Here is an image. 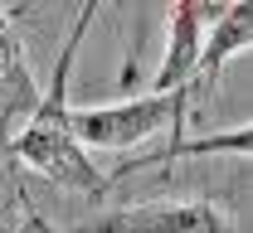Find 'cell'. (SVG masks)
<instances>
[{
    "instance_id": "8",
    "label": "cell",
    "mask_w": 253,
    "mask_h": 233,
    "mask_svg": "<svg viewBox=\"0 0 253 233\" xmlns=\"http://www.w3.org/2000/svg\"><path fill=\"white\" fill-rule=\"evenodd\" d=\"M39 233H63V229H54V224H49V219L39 214Z\"/></svg>"
},
{
    "instance_id": "6",
    "label": "cell",
    "mask_w": 253,
    "mask_h": 233,
    "mask_svg": "<svg viewBox=\"0 0 253 233\" xmlns=\"http://www.w3.org/2000/svg\"><path fill=\"white\" fill-rule=\"evenodd\" d=\"M34 107H39V83L25 64V44L10 15L0 10V141H15V132L30 122Z\"/></svg>"
},
{
    "instance_id": "3",
    "label": "cell",
    "mask_w": 253,
    "mask_h": 233,
    "mask_svg": "<svg viewBox=\"0 0 253 233\" xmlns=\"http://www.w3.org/2000/svg\"><path fill=\"white\" fill-rule=\"evenodd\" d=\"M78 233H244L214 200H146V204H122L102 219H88Z\"/></svg>"
},
{
    "instance_id": "5",
    "label": "cell",
    "mask_w": 253,
    "mask_h": 233,
    "mask_svg": "<svg viewBox=\"0 0 253 233\" xmlns=\"http://www.w3.org/2000/svg\"><path fill=\"white\" fill-rule=\"evenodd\" d=\"M249 44H253V5L249 0L219 5L214 25L205 30V44H200V64H195V78H190V98L210 93L214 78L224 73V64L239 59V54H249Z\"/></svg>"
},
{
    "instance_id": "2",
    "label": "cell",
    "mask_w": 253,
    "mask_h": 233,
    "mask_svg": "<svg viewBox=\"0 0 253 233\" xmlns=\"http://www.w3.org/2000/svg\"><path fill=\"white\" fill-rule=\"evenodd\" d=\"M190 88L180 93H141V98L102 102V107H73V136L78 146L93 151H131L141 141H151L161 132H175L190 112Z\"/></svg>"
},
{
    "instance_id": "4",
    "label": "cell",
    "mask_w": 253,
    "mask_h": 233,
    "mask_svg": "<svg viewBox=\"0 0 253 233\" xmlns=\"http://www.w3.org/2000/svg\"><path fill=\"white\" fill-rule=\"evenodd\" d=\"M214 15H219V5H205V0L170 5V15H166V54H161L146 93H180V88H190L195 64H200V44H205V30L214 25Z\"/></svg>"
},
{
    "instance_id": "1",
    "label": "cell",
    "mask_w": 253,
    "mask_h": 233,
    "mask_svg": "<svg viewBox=\"0 0 253 233\" xmlns=\"http://www.w3.org/2000/svg\"><path fill=\"white\" fill-rule=\"evenodd\" d=\"M97 5H83L78 10V20H73V30L63 39L59 49V64H54V78H49V88H39V107L30 112V122L15 132L10 141V151H15V161L34 175H44L49 185H59V190H73V195H88V200H102L107 195V175L97 170V161L78 146V136H73V102H68V73H73V59H78V44H83V34L93 25Z\"/></svg>"
},
{
    "instance_id": "7",
    "label": "cell",
    "mask_w": 253,
    "mask_h": 233,
    "mask_svg": "<svg viewBox=\"0 0 253 233\" xmlns=\"http://www.w3.org/2000/svg\"><path fill=\"white\" fill-rule=\"evenodd\" d=\"M15 233H39V209H34V204L25 209V224H20Z\"/></svg>"
}]
</instances>
